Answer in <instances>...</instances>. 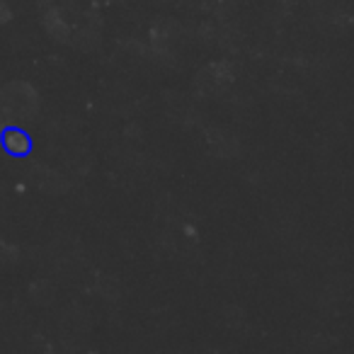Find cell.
<instances>
[{"instance_id": "1", "label": "cell", "mask_w": 354, "mask_h": 354, "mask_svg": "<svg viewBox=\"0 0 354 354\" xmlns=\"http://www.w3.org/2000/svg\"><path fill=\"white\" fill-rule=\"evenodd\" d=\"M0 146H3V151L8 153L10 158H30L32 151H35V141H32V136L25 131V129L20 127H6L3 131H0Z\"/></svg>"}]
</instances>
